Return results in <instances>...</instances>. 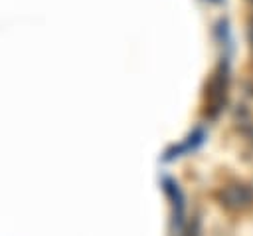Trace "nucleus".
Returning a JSON list of instances; mask_svg holds the SVG:
<instances>
[{
  "instance_id": "obj_1",
  "label": "nucleus",
  "mask_w": 253,
  "mask_h": 236,
  "mask_svg": "<svg viewBox=\"0 0 253 236\" xmlns=\"http://www.w3.org/2000/svg\"><path fill=\"white\" fill-rule=\"evenodd\" d=\"M218 199L228 209H247L253 207V186L249 184H226L218 193Z\"/></svg>"
},
{
  "instance_id": "obj_2",
  "label": "nucleus",
  "mask_w": 253,
  "mask_h": 236,
  "mask_svg": "<svg viewBox=\"0 0 253 236\" xmlns=\"http://www.w3.org/2000/svg\"><path fill=\"white\" fill-rule=\"evenodd\" d=\"M247 2H251V4H253V0H247Z\"/></svg>"
}]
</instances>
